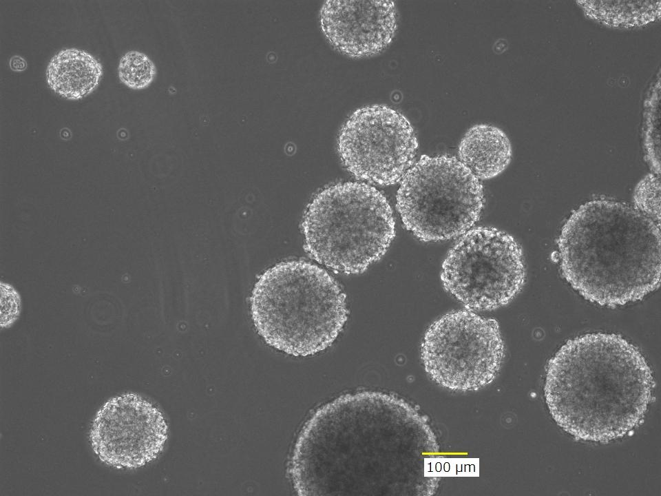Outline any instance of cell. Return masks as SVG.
Masks as SVG:
<instances>
[{"label": "cell", "instance_id": "obj_1", "mask_svg": "<svg viewBox=\"0 0 661 496\" xmlns=\"http://www.w3.org/2000/svg\"><path fill=\"white\" fill-rule=\"evenodd\" d=\"M439 445L426 419L392 394L364 391L322 406L290 463L299 495H431Z\"/></svg>", "mask_w": 661, "mask_h": 496}, {"label": "cell", "instance_id": "obj_2", "mask_svg": "<svg viewBox=\"0 0 661 496\" xmlns=\"http://www.w3.org/2000/svg\"><path fill=\"white\" fill-rule=\"evenodd\" d=\"M653 384L635 346L619 335L596 333L561 347L548 363L544 392L553 419L565 431L605 442L641 422Z\"/></svg>", "mask_w": 661, "mask_h": 496}, {"label": "cell", "instance_id": "obj_3", "mask_svg": "<svg viewBox=\"0 0 661 496\" xmlns=\"http://www.w3.org/2000/svg\"><path fill=\"white\" fill-rule=\"evenodd\" d=\"M563 275L583 297L616 307L642 299L660 280V224L627 203L588 201L558 238Z\"/></svg>", "mask_w": 661, "mask_h": 496}, {"label": "cell", "instance_id": "obj_4", "mask_svg": "<svg viewBox=\"0 0 661 496\" xmlns=\"http://www.w3.org/2000/svg\"><path fill=\"white\" fill-rule=\"evenodd\" d=\"M250 303L258 334L269 345L295 356L330 346L348 317L346 295L336 280L303 260L282 262L264 271Z\"/></svg>", "mask_w": 661, "mask_h": 496}, {"label": "cell", "instance_id": "obj_5", "mask_svg": "<svg viewBox=\"0 0 661 496\" xmlns=\"http://www.w3.org/2000/svg\"><path fill=\"white\" fill-rule=\"evenodd\" d=\"M305 249L317 262L355 274L387 251L395 223L386 197L367 184L346 182L317 193L302 222Z\"/></svg>", "mask_w": 661, "mask_h": 496}, {"label": "cell", "instance_id": "obj_6", "mask_svg": "<svg viewBox=\"0 0 661 496\" xmlns=\"http://www.w3.org/2000/svg\"><path fill=\"white\" fill-rule=\"evenodd\" d=\"M483 186L456 157L423 156L406 173L397 208L406 228L424 242L450 239L479 219Z\"/></svg>", "mask_w": 661, "mask_h": 496}, {"label": "cell", "instance_id": "obj_7", "mask_svg": "<svg viewBox=\"0 0 661 496\" xmlns=\"http://www.w3.org/2000/svg\"><path fill=\"white\" fill-rule=\"evenodd\" d=\"M444 288L473 310L508 304L525 280L523 251L509 234L494 227L468 231L443 262Z\"/></svg>", "mask_w": 661, "mask_h": 496}, {"label": "cell", "instance_id": "obj_8", "mask_svg": "<svg viewBox=\"0 0 661 496\" xmlns=\"http://www.w3.org/2000/svg\"><path fill=\"white\" fill-rule=\"evenodd\" d=\"M504 357L497 321L472 311H452L432 324L421 345L426 371L441 386L476 391L496 377Z\"/></svg>", "mask_w": 661, "mask_h": 496}, {"label": "cell", "instance_id": "obj_9", "mask_svg": "<svg viewBox=\"0 0 661 496\" xmlns=\"http://www.w3.org/2000/svg\"><path fill=\"white\" fill-rule=\"evenodd\" d=\"M418 142L409 121L383 105L355 111L342 126L338 152L357 178L390 185L399 181L413 164Z\"/></svg>", "mask_w": 661, "mask_h": 496}, {"label": "cell", "instance_id": "obj_10", "mask_svg": "<svg viewBox=\"0 0 661 496\" xmlns=\"http://www.w3.org/2000/svg\"><path fill=\"white\" fill-rule=\"evenodd\" d=\"M162 413L140 396L128 393L108 400L92 424L90 440L107 464L138 468L156 459L167 439Z\"/></svg>", "mask_w": 661, "mask_h": 496}, {"label": "cell", "instance_id": "obj_11", "mask_svg": "<svg viewBox=\"0 0 661 496\" xmlns=\"http://www.w3.org/2000/svg\"><path fill=\"white\" fill-rule=\"evenodd\" d=\"M324 34L332 45L351 56L382 51L397 30V12L391 1H327L320 12Z\"/></svg>", "mask_w": 661, "mask_h": 496}, {"label": "cell", "instance_id": "obj_12", "mask_svg": "<svg viewBox=\"0 0 661 496\" xmlns=\"http://www.w3.org/2000/svg\"><path fill=\"white\" fill-rule=\"evenodd\" d=\"M458 154L460 161L478 179H488L501 173L512 158V147L501 129L476 125L461 139Z\"/></svg>", "mask_w": 661, "mask_h": 496}, {"label": "cell", "instance_id": "obj_13", "mask_svg": "<svg viewBox=\"0 0 661 496\" xmlns=\"http://www.w3.org/2000/svg\"><path fill=\"white\" fill-rule=\"evenodd\" d=\"M102 74V65L95 56L71 48L61 50L51 58L45 78L50 88L59 95L78 99L96 88Z\"/></svg>", "mask_w": 661, "mask_h": 496}, {"label": "cell", "instance_id": "obj_14", "mask_svg": "<svg viewBox=\"0 0 661 496\" xmlns=\"http://www.w3.org/2000/svg\"><path fill=\"white\" fill-rule=\"evenodd\" d=\"M156 74L154 62L145 53L129 50L121 57L118 74L120 80L133 89L149 86Z\"/></svg>", "mask_w": 661, "mask_h": 496}, {"label": "cell", "instance_id": "obj_15", "mask_svg": "<svg viewBox=\"0 0 661 496\" xmlns=\"http://www.w3.org/2000/svg\"><path fill=\"white\" fill-rule=\"evenodd\" d=\"M633 200L637 210L660 223V174L653 173L644 176L635 188Z\"/></svg>", "mask_w": 661, "mask_h": 496}, {"label": "cell", "instance_id": "obj_16", "mask_svg": "<svg viewBox=\"0 0 661 496\" xmlns=\"http://www.w3.org/2000/svg\"><path fill=\"white\" fill-rule=\"evenodd\" d=\"M10 67L14 71H22L25 69L27 63L25 60L19 55H14L10 59Z\"/></svg>", "mask_w": 661, "mask_h": 496}]
</instances>
